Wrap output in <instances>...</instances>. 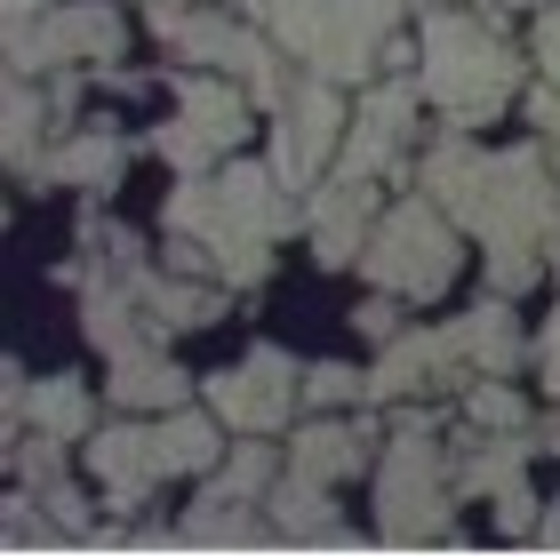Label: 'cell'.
<instances>
[{
    "mask_svg": "<svg viewBox=\"0 0 560 560\" xmlns=\"http://www.w3.org/2000/svg\"><path fill=\"white\" fill-rule=\"evenodd\" d=\"M417 185L489 248V289L528 296L545 272H560V185L545 144H472V129H448L417 161Z\"/></svg>",
    "mask_w": 560,
    "mask_h": 560,
    "instance_id": "obj_1",
    "label": "cell"
},
{
    "mask_svg": "<svg viewBox=\"0 0 560 560\" xmlns=\"http://www.w3.org/2000/svg\"><path fill=\"white\" fill-rule=\"evenodd\" d=\"M161 224L209 248V272L224 280V289H257V280L272 272V241L296 233L304 209H296V192L272 176V161L265 168L224 161L209 176H176Z\"/></svg>",
    "mask_w": 560,
    "mask_h": 560,
    "instance_id": "obj_2",
    "label": "cell"
},
{
    "mask_svg": "<svg viewBox=\"0 0 560 560\" xmlns=\"http://www.w3.org/2000/svg\"><path fill=\"white\" fill-rule=\"evenodd\" d=\"M417 81H424L432 105L448 113V129H480V120H497L513 105L521 57L480 9H456L448 0V9L417 16Z\"/></svg>",
    "mask_w": 560,
    "mask_h": 560,
    "instance_id": "obj_3",
    "label": "cell"
},
{
    "mask_svg": "<svg viewBox=\"0 0 560 560\" xmlns=\"http://www.w3.org/2000/svg\"><path fill=\"white\" fill-rule=\"evenodd\" d=\"M248 16H257L304 72L352 89V81H376V72H385V40L400 33L409 0H248Z\"/></svg>",
    "mask_w": 560,
    "mask_h": 560,
    "instance_id": "obj_4",
    "label": "cell"
},
{
    "mask_svg": "<svg viewBox=\"0 0 560 560\" xmlns=\"http://www.w3.org/2000/svg\"><path fill=\"white\" fill-rule=\"evenodd\" d=\"M456 233H465V224H456L432 192L393 200V209L376 217L369 248H361V272L376 289H393V296H441V289H456V272H465Z\"/></svg>",
    "mask_w": 560,
    "mask_h": 560,
    "instance_id": "obj_5",
    "label": "cell"
},
{
    "mask_svg": "<svg viewBox=\"0 0 560 560\" xmlns=\"http://www.w3.org/2000/svg\"><path fill=\"white\" fill-rule=\"evenodd\" d=\"M448 497L456 472L441 441L424 432V417H409L376 456V537L385 545H441L448 537Z\"/></svg>",
    "mask_w": 560,
    "mask_h": 560,
    "instance_id": "obj_6",
    "label": "cell"
},
{
    "mask_svg": "<svg viewBox=\"0 0 560 560\" xmlns=\"http://www.w3.org/2000/svg\"><path fill=\"white\" fill-rule=\"evenodd\" d=\"M176 89V120H161V137L152 152L176 168V176H209L224 168V152L248 137V113H257V96L248 81H209V72H168Z\"/></svg>",
    "mask_w": 560,
    "mask_h": 560,
    "instance_id": "obj_7",
    "label": "cell"
},
{
    "mask_svg": "<svg viewBox=\"0 0 560 560\" xmlns=\"http://www.w3.org/2000/svg\"><path fill=\"white\" fill-rule=\"evenodd\" d=\"M345 129H352L345 89H337V81H320V72H304V81L289 89V105L272 113V176H280L289 192H313L320 176L337 168Z\"/></svg>",
    "mask_w": 560,
    "mask_h": 560,
    "instance_id": "obj_8",
    "label": "cell"
},
{
    "mask_svg": "<svg viewBox=\"0 0 560 560\" xmlns=\"http://www.w3.org/2000/svg\"><path fill=\"white\" fill-rule=\"evenodd\" d=\"M120 57V9L105 0H57L33 24H9V72H81Z\"/></svg>",
    "mask_w": 560,
    "mask_h": 560,
    "instance_id": "obj_9",
    "label": "cell"
},
{
    "mask_svg": "<svg viewBox=\"0 0 560 560\" xmlns=\"http://www.w3.org/2000/svg\"><path fill=\"white\" fill-rule=\"evenodd\" d=\"M296 400H304V361H289L280 345H248L241 369L209 376V409L233 432H289Z\"/></svg>",
    "mask_w": 560,
    "mask_h": 560,
    "instance_id": "obj_10",
    "label": "cell"
},
{
    "mask_svg": "<svg viewBox=\"0 0 560 560\" xmlns=\"http://www.w3.org/2000/svg\"><path fill=\"white\" fill-rule=\"evenodd\" d=\"M417 105H424V81H409V72H376L369 96H361V113H352V129H345L337 168L345 176H393L400 152H409Z\"/></svg>",
    "mask_w": 560,
    "mask_h": 560,
    "instance_id": "obj_11",
    "label": "cell"
},
{
    "mask_svg": "<svg viewBox=\"0 0 560 560\" xmlns=\"http://www.w3.org/2000/svg\"><path fill=\"white\" fill-rule=\"evenodd\" d=\"M376 176H345L328 168L313 192H304V233H313V265L337 272V265H361V248L376 233Z\"/></svg>",
    "mask_w": 560,
    "mask_h": 560,
    "instance_id": "obj_12",
    "label": "cell"
},
{
    "mask_svg": "<svg viewBox=\"0 0 560 560\" xmlns=\"http://www.w3.org/2000/svg\"><path fill=\"white\" fill-rule=\"evenodd\" d=\"M424 385H472L465 352H456V328H400L369 369V400H409Z\"/></svg>",
    "mask_w": 560,
    "mask_h": 560,
    "instance_id": "obj_13",
    "label": "cell"
},
{
    "mask_svg": "<svg viewBox=\"0 0 560 560\" xmlns=\"http://www.w3.org/2000/svg\"><path fill=\"white\" fill-rule=\"evenodd\" d=\"M81 448H89V472L105 480V504H113L120 521H129L137 504L168 480V472H161V441H152V424H137V417H120V424H105V432H89Z\"/></svg>",
    "mask_w": 560,
    "mask_h": 560,
    "instance_id": "obj_14",
    "label": "cell"
},
{
    "mask_svg": "<svg viewBox=\"0 0 560 560\" xmlns=\"http://www.w3.org/2000/svg\"><path fill=\"white\" fill-rule=\"evenodd\" d=\"M129 280H137V304H144V328H152V345H168V337H185V328H209V320H224V280L209 289V280H185L176 265H129Z\"/></svg>",
    "mask_w": 560,
    "mask_h": 560,
    "instance_id": "obj_15",
    "label": "cell"
},
{
    "mask_svg": "<svg viewBox=\"0 0 560 560\" xmlns=\"http://www.w3.org/2000/svg\"><path fill=\"white\" fill-rule=\"evenodd\" d=\"M105 393H113L120 417H168V409H185L192 385H185V369L168 361V345H129V352H113Z\"/></svg>",
    "mask_w": 560,
    "mask_h": 560,
    "instance_id": "obj_16",
    "label": "cell"
},
{
    "mask_svg": "<svg viewBox=\"0 0 560 560\" xmlns=\"http://www.w3.org/2000/svg\"><path fill=\"white\" fill-rule=\"evenodd\" d=\"M376 465V432L361 424V417H313L289 441V472H313V480H352V472H369Z\"/></svg>",
    "mask_w": 560,
    "mask_h": 560,
    "instance_id": "obj_17",
    "label": "cell"
},
{
    "mask_svg": "<svg viewBox=\"0 0 560 560\" xmlns=\"http://www.w3.org/2000/svg\"><path fill=\"white\" fill-rule=\"evenodd\" d=\"M120 168H129V144H120L113 129H81V137L48 144L33 161V185H81L89 200H105L120 185Z\"/></svg>",
    "mask_w": 560,
    "mask_h": 560,
    "instance_id": "obj_18",
    "label": "cell"
},
{
    "mask_svg": "<svg viewBox=\"0 0 560 560\" xmlns=\"http://www.w3.org/2000/svg\"><path fill=\"white\" fill-rule=\"evenodd\" d=\"M265 513H272V537L280 545H352L345 537V513L328 504V480H313V472H280L272 497H265Z\"/></svg>",
    "mask_w": 560,
    "mask_h": 560,
    "instance_id": "obj_19",
    "label": "cell"
},
{
    "mask_svg": "<svg viewBox=\"0 0 560 560\" xmlns=\"http://www.w3.org/2000/svg\"><path fill=\"white\" fill-rule=\"evenodd\" d=\"M513 296H480L472 313H456L448 328H456V352H465V369L472 376H513L521 361H528V337H521V320L504 313Z\"/></svg>",
    "mask_w": 560,
    "mask_h": 560,
    "instance_id": "obj_20",
    "label": "cell"
},
{
    "mask_svg": "<svg viewBox=\"0 0 560 560\" xmlns=\"http://www.w3.org/2000/svg\"><path fill=\"white\" fill-rule=\"evenodd\" d=\"M152 441H161V472H217L224 465V448H233V424H224L217 409H168V417H152Z\"/></svg>",
    "mask_w": 560,
    "mask_h": 560,
    "instance_id": "obj_21",
    "label": "cell"
},
{
    "mask_svg": "<svg viewBox=\"0 0 560 560\" xmlns=\"http://www.w3.org/2000/svg\"><path fill=\"white\" fill-rule=\"evenodd\" d=\"M185 545H233V552H248V545H265L272 528L257 521V497H241V489H224V480L209 472V489H200V504H185V528H176Z\"/></svg>",
    "mask_w": 560,
    "mask_h": 560,
    "instance_id": "obj_22",
    "label": "cell"
},
{
    "mask_svg": "<svg viewBox=\"0 0 560 560\" xmlns=\"http://www.w3.org/2000/svg\"><path fill=\"white\" fill-rule=\"evenodd\" d=\"M89 385L81 376H40L33 393H24V424H40V432H57V441H89Z\"/></svg>",
    "mask_w": 560,
    "mask_h": 560,
    "instance_id": "obj_23",
    "label": "cell"
},
{
    "mask_svg": "<svg viewBox=\"0 0 560 560\" xmlns=\"http://www.w3.org/2000/svg\"><path fill=\"white\" fill-rule=\"evenodd\" d=\"M48 113H57V105H48V96L33 89V72H9V168H16V176H33Z\"/></svg>",
    "mask_w": 560,
    "mask_h": 560,
    "instance_id": "obj_24",
    "label": "cell"
},
{
    "mask_svg": "<svg viewBox=\"0 0 560 560\" xmlns=\"http://www.w3.org/2000/svg\"><path fill=\"white\" fill-rule=\"evenodd\" d=\"M465 424H480V432H528L537 417H528V400L513 393V376H472V385H465Z\"/></svg>",
    "mask_w": 560,
    "mask_h": 560,
    "instance_id": "obj_25",
    "label": "cell"
},
{
    "mask_svg": "<svg viewBox=\"0 0 560 560\" xmlns=\"http://www.w3.org/2000/svg\"><path fill=\"white\" fill-rule=\"evenodd\" d=\"M304 400L313 409H352V400H369V376L345 369V361H313L304 369Z\"/></svg>",
    "mask_w": 560,
    "mask_h": 560,
    "instance_id": "obj_26",
    "label": "cell"
},
{
    "mask_svg": "<svg viewBox=\"0 0 560 560\" xmlns=\"http://www.w3.org/2000/svg\"><path fill=\"white\" fill-rule=\"evenodd\" d=\"M40 497V521H48V537H81V528H89V497L81 489H72V480H48V489H33Z\"/></svg>",
    "mask_w": 560,
    "mask_h": 560,
    "instance_id": "obj_27",
    "label": "cell"
},
{
    "mask_svg": "<svg viewBox=\"0 0 560 560\" xmlns=\"http://www.w3.org/2000/svg\"><path fill=\"white\" fill-rule=\"evenodd\" d=\"M528 65H537V81H560V0H537V16H528Z\"/></svg>",
    "mask_w": 560,
    "mask_h": 560,
    "instance_id": "obj_28",
    "label": "cell"
},
{
    "mask_svg": "<svg viewBox=\"0 0 560 560\" xmlns=\"http://www.w3.org/2000/svg\"><path fill=\"white\" fill-rule=\"evenodd\" d=\"M489 504H497V528H504L513 545H537V497H528V480H504Z\"/></svg>",
    "mask_w": 560,
    "mask_h": 560,
    "instance_id": "obj_29",
    "label": "cell"
},
{
    "mask_svg": "<svg viewBox=\"0 0 560 560\" xmlns=\"http://www.w3.org/2000/svg\"><path fill=\"white\" fill-rule=\"evenodd\" d=\"M352 328H361L369 345H393V337H400V296H393V289H376L361 313H352Z\"/></svg>",
    "mask_w": 560,
    "mask_h": 560,
    "instance_id": "obj_30",
    "label": "cell"
},
{
    "mask_svg": "<svg viewBox=\"0 0 560 560\" xmlns=\"http://www.w3.org/2000/svg\"><path fill=\"white\" fill-rule=\"evenodd\" d=\"M528 120H537V137L560 152V81H537V89H528Z\"/></svg>",
    "mask_w": 560,
    "mask_h": 560,
    "instance_id": "obj_31",
    "label": "cell"
},
{
    "mask_svg": "<svg viewBox=\"0 0 560 560\" xmlns=\"http://www.w3.org/2000/svg\"><path fill=\"white\" fill-rule=\"evenodd\" d=\"M537 369H545V385H552V400H560V313L545 320V337H537Z\"/></svg>",
    "mask_w": 560,
    "mask_h": 560,
    "instance_id": "obj_32",
    "label": "cell"
},
{
    "mask_svg": "<svg viewBox=\"0 0 560 560\" xmlns=\"http://www.w3.org/2000/svg\"><path fill=\"white\" fill-rule=\"evenodd\" d=\"M472 9H480V16H489V24H504V16H521V9H528V0H472Z\"/></svg>",
    "mask_w": 560,
    "mask_h": 560,
    "instance_id": "obj_33",
    "label": "cell"
},
{
    "mask_svg": "<svg viewBox=\"0 0 560 560\" xmlns=\"http://www.w3.org/2000/svg\"><path fill=\"white\" fill-rule=\"evenodd\" d=\"M528 432H537V448H560V409H552V417H537Z\"/></svg>",
    "mask_w": 560,
    "mask_h": 560,
    "instance_id": "obj_34",
    "label": "cell"
},
{
    "mask_svg": "<svg viewBox=\"0 0 560 560\" xmlns=\"http://www.w3.org/2000/svg\"><path fill=\"white\" fill-rule=\"evenodd\" d=\"M40 9H57V0H9V24H33Z\"/></svg>",
    "mask_w": 560,
    "mask_h": 560,
    "instance_id": "obj_35",
    "label": "cell"
},
{
    "mask_svg": "<svg viewBox=\"0 0 560 560\" xmlns=\"http://www.w3.org/2000/svg\"><path fill=\"white\" fill-rule=\"evenodd\" d=\"M537 545H545V552H560V497H552V521L537 528Z\"/></svg>",
    "mask_w": 560,
    "mask_h": 560,
    "instance_id": "obj_36",
    "label": "cell"
},
{
    "mask_svg": "<svg viewBox=\"0 0 560 560\" xmlns=\"http://www.w3.org/2000/svg\"><path fill=\"white\" fill-rule=\"evenodd\" d=\"M424 9H448V0H417V16H424Z\"/></svg>",
    "mask_w": 560,
    "mask_h": 560,
    "instance_id": "obj_37",
    "label": "cell"
}]
</instances>
